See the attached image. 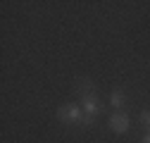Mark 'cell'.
<instances>
[{"mask_svg":"<svg viewBox=\"0 0 150 143\" xmlns=\"http://www.w3.org/2000/svg\"><path fill=\"white\" fill-rule=\"evenodd\" d=\"M57 119L64 122V124H74V122H81L83 115H81V110L76 105H62L57 110Z\"/></svg>","mask_w":150,"mask_h":143,"instance_id":"cell-1","label":"cell"},{"mask_svg":"<svg viewBox=\"0 0 150 143\" xmlns=\"http://www.w3.org/2000/svg\"><path fill=\"white\" fill-rule=\"evenodd\" d=\"M110 129L115 134H124L129 129V115L117 112V115H110Z\"/></svg>","mask_w":150,"mask_h":143,"instance_id":"cell-2","label":"cell"},{"mask_svg":"<svg viewBox=\"0 0 150 143\" xmlns=\"http://www.w3.org/2000/svg\"><path fill=\"white\" fill-rule=\"evenodd\" d=\"M98 112H100V103H98V98H96V96H91V98H83V117L93 122Z\"/></svg>","mask_w":150,"mask_h":143,"instance_id":"cell-3","label":"cell"},{"mask_svg":"<svg viewBox=\"0 0 150 143\" xmlns=\"http://www.w3.org/2000/svg\"><path fill=\"white\" fill-rule=\"evenodd\" d=\"M79 96H81V100H83V98H91V96H96V93H93V84H91V81H86V79L79 81Z\"/></svg>","mask_w":150,"mask_h":143,"instance_id":"cell-4","label":"cell"},{"mask_svg":"<svg viewBox=\"0 0 150 143\" xmlns=\"http://www.w3.org/2000/svg\"><path fill=\"white\" fill-rule=\"evenodd\" d=\"M110 103L115 105V107H122V105H124V93L119 91V88H117V91H112V96H110Z\"/></svg>","mask_w":150,"mask_h":143,"instance_id":"cell-5","label":"cell"},{"mask_svg":"<svg viewBox=\"0 0 150 143\" xmlns=\"http://www.w3.org/2000/svg\"><path fill=\"white\" fill-rule=\"evenodd\" d=\"M141 122H143L145 127L150 129V112H145V110H143V112H141Z\"/></svg>","mask_w":150,"mask_h":143,"instance_id":"cell-6","label":"cell"},{"mask_svg":"<svg viewBox=\"0 0 150 143\" xmlns=\"http://www.w3.org/2000/svg\"><path fill=\"white\" fill-rule=\"evenodd\" d=\"M143 143H150V134H148V136H145V138H143Z\"/></svg>","mask_w":150,"mask_h":143,"instance_id":"cell-7","label":"cell"}]
</instances>
